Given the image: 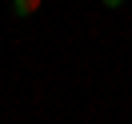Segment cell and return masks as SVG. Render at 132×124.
Segmentation results:
<instances>
[{
    "label": "cell",
    "mask_w": 132,
    "mask_h": 124,
    "mask_svg": "<svg viewBox=\"0 0 132 124\" xmlns=\"http://www.w3.org/2000/svg\"><path fill=\"white\" fill-rule=\"evenodd\" d=\"M40 4H44V0H8V12H12L16 20H28V16L40 12Z\"/></svg>",
    "instance_id": "obj_1"
},
{
    "label": "cell",
    "mask_w": 132,
    "mask_h": 124,
    "mask_svg": "<svg viewBox=\"0 0 132 124\" xmlns=\"http://www.w3.org/2000/svg\"><path fill=\"white\" fill-rule=\"evenodd\" d=\"M100 4H104L108 12H116V8H124V0H100Z\"/></svg>",
    "instance_id": "obj_2"
}]
</instances>
